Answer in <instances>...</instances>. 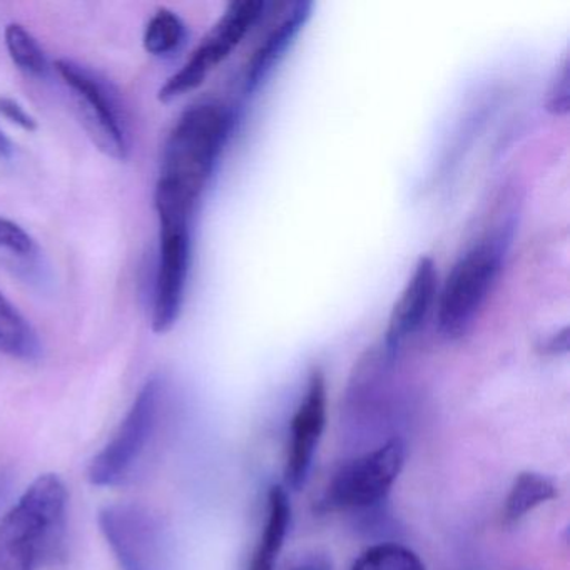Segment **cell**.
<instances>
[{"mask_svg": "<svg viewBox=\"0 0 570 570\" xmlns=\"http://www.w3.org/2000/svg\"><path fill=\"white\" fill-rule=\"evenodd\" d=\"M68 487L56 473L38 476L0 519V570H41L61 547Z\"/></svg>", "mask_w": 570, "mask_h": 570, "instance_id": "cell-2", "label": "cell"}, {"mask_svg": "<svg viewBox=\"0 0 570 570\" xmlns=\"http://www.w3.org/2000/svg\"><path fill=\"white\" fill-rule=\"evenodd\" d=\"M556 483L549 476L535 472L520 473L510 487L503 517L507 522H517L537 507L556 499Z\"/></svg>", "mask_w": 570, "mask_h": 570, "instance_id": "cell-16", "label": "cell"}, {"mask_svg": "<svg viewBox=\"0 0 570 570\" xmlns=\"http://www.w3.org/2000/svg\"><path fill=\"white\" fill-rule=\"evenodd\" d=\"M352 570H426L413 550L400 543H379L366 549Z\"/></svg>", "mask_w": 570, "mask_h": 570, "instance_id": "cell-19", "label": "cell"}, {"mask_svg": "<svg viewBox=\"0 0 570 570\" xmlns=\"http://www.w3.org/2000/svg\"><path fill=\"white\" fill-rule=\"evenodd\" d=\"M0 116L11 121L12 125L24 129V131L35 132L38 129V119L16 99L0 96Z\"/></svg>", "mask_w": 570, "mask_h": 570, "instance_id": "cell-21", "label": "cell"}, {"mask_svg": "<svg viewBox=\"0 0 570 570\" xmlns=\"http://www.w3.org/2000/svg\"><path fill=\"white\" fill-rule=\"evenodd\" d=\"M163 400L165 385L161 380L153 376L139 390L112 439L92 459L88 470L92 485H121L135 475L136 469L146 459L155 442Z\"/></svg>", "mask_w": 570, "mask_h": 570, "instance_id": "cell-3", "label": "cell"}, {"mask_svg": "<svg viewBox=\"0 0 570 570\" xmlns=\"http://www.w3.org/2000/svg\"><path fill=\"white\" fill-rule=\"evenodd\" d=\"M313 2L298 0L288 12H285L278 24L273 26L272 31L265 36L262 45L253 52L248 66H246L245 85L246 91H255L275 66L282 61L283 56L288 51L289 46L298 38L302 29H305L309 16H312Z\"/></svg>", "mask_w": 570, "mask_h": 570, "instance_id": "cell-12", "label": "cell"}, {"mask_svg": "<svg viewBox=\"0 0 570 570\" xmlns=\"http://www.w3.org/2000/svg\"><path fill=\"white\" fill-rule=\"evenodd\" d=\"M293 570H328V567L322 562H306L302 563V566L295 567Z\"/></svg>", "mask_w": 570, "mask_h": 570, "instance_id": "cell-24", "label": "cell"}, {"mask_svg": "<svg viewBox=\"0 0 570 570\" xmlns=\"http://www.w3.org/2000/svg\"><path fill=\"white\" fill-rule=\"evenodd\" d=\"M406 446L392 439L345 463L323 493V510L363 509L385 499L405 465Z\"/></svg>", "mask_w": 570, "mask_h": 570, "instance_id": "cell-9", "label": "cell"}, {"mask_svg": "<svg viewBox=\"0 0 570 570\" xmlns=\"http://www.w3.org/2000/svg\"><path fill=\"white\" fill-rule=\"evenodd\" d=\"M186 39V24L171 9H158L146 24L142 46L148 55L166 58L175 55Z\"/></svg>", "mask_w": 570, "mask_h": 570, "instance_id": "cell-17", "label": "cell"}, {"mask_svg": "<svg viewBox=\"0 0 570 570\" xmlns=\"http://www.w3.org/2000/svg\"><path fill=\"white\" fill-rule=\"evenodd\" d=\"M439 288L435 263L430 256H422L413 268L412 276L390 312L385 332V353L393 356L410 336L425 323Z\"/></svg>", "mask_w": 570, "mask_h": 570, "instance_id": "cell-11", "label": "cell"}, {"mask_svg": "<svg viewBox=\"0 0 570 570\" xmlns=\"http://www.w3.org/2000/svg\"><path fill=\"white\" fill-rule=\"evenodd\" d=\"M502 256V243L487 238L456 259L440 289L436 305V322L445 338H460L469 332L495 285Z\"/></svg>", "mask_w": 570, "mask_h": 570, "instance_id": "cell-4", "label": "cell"}, {"mask_svg": "<svg viewBox=\"0 0 570 570\" xmlns=\"http://www.w3.org/2000/svg\"><path fill=\"white\" fill-rule=\"evenodd\" d=\"M289 520H292V505H289L288 493L282 487H272L268 493V520L249 570L275 569V560L278 559L279 550L288 533Z\"/></svg>", "mask_w": 570, "mask_h": 570, "instance_id": "cell-15", "label": "cell"}, {"mask_svg": "<svg viewBox=\"0 0 570 570\" xmlns=\"http://www.w3.org/2000/svg\"><path fill=\"white\" fill-rule=\"evenodd\" d=\"M262 0H235L203 38L181 69L159 89V101L171 102L198 89L209 75L238 48L265 12Z\"/></svg>", "mask_w": 570, "mask_h": 570, "instance_id": "cell-6", "label": "cell"}, {"mask_svg": "<svg viewBox=\"0 0 570 570\" xmlns=\"http://www.w3.org/2000/svg\"><path fill=\"white\" fill-rule=\"evenodd\" d=\"M543 352L550 355H560V353L569 352V328L563 326L560 332L553 333L546 343H543Z\"/></svg>", "mask_w": 570, "mask_h": 570, "instance_id": "cell-22", "label": "cell"}, {"mask_svg": "<svg viewBox=\"0 0 570 570\" xmlns=\"http://www.w3.org/2000/svg\"><path fill=\"white\" fill-rule=\"evenodd\" d=\"M228 109L202 102L183 112L163 148L156 189L196 208L232 131Z\"/></svg>", "mask_w": 570, "mask_h": 570, "instance_id": "cell-1", "label": "cell"}, {"mask_svg": "<svg viewBox=\"0 0 570 570\" xmlns=\"http://www.w3.org/2000/svg\"><path fill=\"white\" fill-rule=\"evenodd\" d=\"M12 155V142L8 136L0 129V158H9Z\"/></svg>", "mask_w": 570, "mask_h": 570, "instance_id": "cell-23", "label": "cell"}, {"mask_svg": "<svg viewBox=\"0 0 570 570\" xmlns=\"http://www.w3.org/2000/svg\"><path fill=\"white\" fill-rule=\"evenodd\" d=\"M55 68L96 148L108 158L125 161L131 149L128 128L108 86L95 72L69 59H59Z\"/></svg>", "mask_w": 570, "mask_h": 570, "instance_id": "cell-5", "label": "cell"}, {"mask_svg": "<svg viewBox=\"0 0 570 570\" xmlns=\"http://www.w3.org/2000/svg\"><path fill=\"white\" fill-rule=\"evenodd\" d=\"M6 49L16 66L32 78H45L49 71L48 58L38 39L19 22H11L4 29Z\"/></svg>", "mask_w": 570, "mask_h": 570, "instance_id": "cell-18", "label": "cell"}, {"mask_svg": "<svg viewBox=\"0 0 570 570\" xmlns=\"http://www.w3.org/2000/svg\"><path fill=\"white\" fill-rule=\"evenodd\" d=\"M0 355L21 362L41 358L42 343L35 326L0 292Z\"/></svg>", "mask_w": 570, "mask_h": 570, "instance_id": "cell-14", "label": "cell"}, {"mask_svg": "<svg viewBox=\"0 0 570 570\" xmlns=\"http://www.w3.org/2000/svg\"><path fill=\"white\" fill-rule=\"evenodd\" d=\"M570 65L569 55L562 56L556 76L550 82L549 95H547V111L553 116H566L570 109Z\"/></svg>", "mask_w": 570, "mask_h": 570, "instance_id": "cell-20", "label": "cell"}, {"mask_svg": "<svg viewBox=\"0 0 570 570\" xmlns=\"http://www.w3.org/2000/svg\"><path fill=\"white\" fill-rule=\"evenodd\" d=\"M159 219V256L156 266L151 325L165 335L178 323L191 266V218L175 212H156Z\"/></svg>", "mask_w": 570, "mask_h": 570, "instance_id": "cell-7", "label": "cell"}, {"mask_svg": "<svg viewBox=\"0 0 570 570\" xmlns=\"http://www.w3.org/2000/svg\"><path fill=\"white\" fill-rule=\"evenodd\" d=\"M326 425V380L322 370H313L305 399L292 420L288 455H286V485L298 490L308 479L313 456Z\"/></svg>", "mask_w": 570, "mask_h": 570, "instance_id": "cell-10", "label": "cell"}, {"mask_svg": "<svg viewBox=\"0 0 570 570\" xmlns=\"http://www.w3.org/2000/svg\"><path fill=\"white\" fill-rule=\"evenodd\" d=\"M99 529L122 570H168V539L156 513L138 503H111Z\"/></svg>", "mask_w": 570, "mask_h": 570, "instance_id": "cell-8", "label": "cell"}, {"mask_svg": "<svg viewBox=\"0 0 570 570\" xmlns=\"http://www.w3.org/2000/svg\"><path fill=\"white\" fill-rule=\"evenodd\" d=\"M0 268L29 285H42L48 278V263L39 243L6 216H0Z\"/></svg>", "mask_w": 570, "mask_h": 570, "instance_id": "cell-13", "label": "cell"}]
</instances>
